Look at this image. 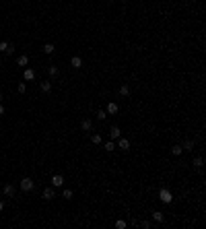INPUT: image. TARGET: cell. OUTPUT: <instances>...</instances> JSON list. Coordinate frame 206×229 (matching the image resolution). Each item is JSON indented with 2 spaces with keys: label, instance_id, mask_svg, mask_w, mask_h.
Returning <instances> with one entry per match:
<instances>
[{
  "label": "cell",
  "instance_id": "ffe728a7",
  "mask_svg": "<svg viewBox=\"0 0 206 229\" xmlns=\"http://www.w3.org/2000/svg\"><path fill=\"white\" fill-rule=\"evenodd\" d=\"M181 151H184V149H181V145H175V147L171 149V153H173V155H181Z\"/></svg>",
  "mask_w": 206,
  "mask_h": 229
},
{
  "label": "cell",
  "instance_id": "d6986e66",
  "mask_svg": "<svg viewBox=\"0 0 206 229\" xmlns=\"http://www.w3.org/2000/svg\"><path fill=\"white\" fill-rule=\"evenodd\" d=\"M113 149H116V143H113V141H109V143H105V151H113Z\"/></svg>",
  "mask_w": 206,
  "mask_h": 229
},
{
  "label": "cell",
  "instance_id": "44dd1931",
  "mask_svg": "<svg viewBox=\"0 0 206 229\" xmlns=\"http://www.w3.org/2000/svg\"><path fill=\"white\" fill-rule=\"evenodd\" d=\"M120 93H122V95H128V93H130V87H128V85H122V87H120Z\"/></svg>",
  "mask_w": 206,
  "mask_h": 229
},
{
  "label": "cell",
  "instance_id": "83f0119b",
  "mask_svg": "<svg viewBox=\"0 0 206 229\" xmlns=\"http://www.w3.org/2000/svg\"><path fill=\"white\" fill-rule=\"evenodd\" d=\"M140 227H144V229H148V227H151V223H148V221H142V223H140Z\"/></svg>",
  "mask_w": 206,
  "mask_h": 229
},
{
  "label": "cell",
  "instance_id": "3957f363",
  "mask_svg": "<svg viewBox=\"0 0 206 229\" xmlns=\"http://www.w3.org/2000/svg\"><path fill=\"white\" fill-rule=\"evenodd\" d=\"M62 184H64V177H62L60 173H56V175L52 177V186H54V188H60Z\"/></svg>",
  "mask_w": 206,
  "mask_h": 229
},
{
  "label": "cell",
  "instance_id": "4316f807",
  "mask_svg": "<svg viewBox=\"0 0 206 229\" xmlns=\"http://www.w3.org/2000/svg\"><path fill=\"white\" fill-rule=\"evenodd\" d=\"M116 227H118V229H124V227H126V221H118Z\"/></svg>",
  "mask_w": 206,
  "mask_h": 229
},
{
  "label": "cell",
  "instance_id": "4fadbf2b",
  "mask_svg": "<svg viewBox=\"0 0 206 229\" xmlns=\"http://www.w3.org/2000/svg\"><path fill=\"white\" fill-rule=\"evenodd\" d=\"M118 145H120V149H124V151H128V149H130L128 139H120V143H118Z\"/></svg>",
  "mask_w": 206,
  "mask_h": 229
},
{
  "label": "cell",
  "instance_id": "484cf974",
  "mask_svg": "<svg viewBox=\"0 0 206 229\" xmlns=\"http://www.w3.org/2000/svg\"><path fill=\"white\" fill-rule=\"evenodd\" d=\"M50 74H52V77L58 74V66H50Z\"/></svg>",
  "mask_w": 206,
  "mask_h": 229
},
{
  "label": "cell",
  "instance_id": "6da1fadb",
  "mask_svg": "<svg viewBox=\"0 0 206 229\" xmlns=\"http://www.w3.org/2000/svg\"><path fill=\"white\" fill-rule=\"evenodd\" d=\"M21 190L23 192H31L33 190V180L31 177H23L21 180Z\"/></svg>",
  "mask_w": 206,
  "mask_h": 229
},
{
  "label": "cell",
  "instance_id": "603a6c76",
  "mask_svg": "<svg viewBox=\"0 0 206 229\" xmlns=\"http://www.w3.org/2000/svg\"><path fill=\"white\" fill-rule=\"evenodd\" d=\"M62 196H64L66 200H70V198H72V190H64V192H62Z\"/></svg>",
  "mask_w": 206,
  "mask_h": 229
},
{
  "label": "cell",
  "instance_id": "8992f818",
  "mask_svg": "<svg viewBox=\"0 0 206 229\" xmlns=\"http://www.w3.org/2000/svg\"><path fill=\"white\" fill-rule=\"evenodd\" d=\"M107 113H118V103H113V101H109L107 103V109H105Z\"/></svg>",
  "mask_w": 206,
  "mask_h": 229
},
{
  "label": "cell",
  "instance_id": "f546056e",
  "mask_svg": "<svg viewBox=\"0 0 206 229\" xmlns=\"http://www.w3.org/2000/svg\"><path fill=\"white\" fill-rule=\"evenodd\" d=\"M2 113H4V107H2V105H0V116H2Z\"/></svg>",
  "mask_w": 206,
  "mask_h": 229
},
{
  "label": "cell",
  "instance_id": "277c9868",
  "mask_svg": "<svg viewBox=\"0 0 206 229\" xmlns=\"http://www.w3.org/2000/svg\"><path fill=\"white\" fill-rule=\"evenodd\" d=\"M23 77H25V81H33V79H35V70H33V68H25Z\"/></svg>",
  "mask_w": 206,
  "mask_h": 229
},
{
  "label": "cell",
  "instance_id": "9a60e30c",
  "mask_svg": "<svg viewBox=\"0 0 206 229\" xmlns=\"http://www.w3.org/2000/svg\"><path fill=\"white\" fill-rule=\"evenodd\" d=\"M163 219H165V217H163V213H159V211H157V213H153V221H157V223H163Z\"/></svg>",
  "mask_w": 206,
  "mask_h": 229
},
{
  "label": "cell",
  "instance_id": "52a82bcc",
  "mask_svg": "<svg viewBox=\"0 0 206 229\" xmlns=\"http://www.w3.org/2000/svg\"><path fill=\"white\" fill-rule=\"evenodd\" d=\"M39 89L43 91V93H50V91H52V83H48V81H43V83L39 85Z\"/></svg>",
  "mask_w": 206,
  "mask_h": 229
},
{
  "label": "cell",
  "instance_id": "cb8c5ba5",
  "mask_svg": "<svg viewBox=\"0 0 206 229\" xmlns=\"http://www.w3.org/2000/svg\"><path fill=\"white\" fill-rule=\"evenodd\" d=\"M17 89H19V93H25V91H27V85H25V83H19Z\"/></svg>",
  "mask_w": 206,
  "mask_h": 229
},
{
  "label": "cell",
  "instance_id": "7a4b0ae2",
  "mask_svg": "<svg viewBox=\"0 0 206 229\" xmlns=\"http://www.w3.org/2000/svg\"><path fill=\"white\" fill-rule=\"evenodd\" d=\"M159 198H161L165 204H169L171 200H173V196H171V192L169 190H165V188H161V190H159Z\"/></svg>",
  "mask_w": 206,
  "mask_h": 229
},
{
  "label": "cell",
  "instance_id": "e0dca14e",
  "mask_svg": "<svg viewBox=\"0 0 206 229\" xmlns=\"http://www.w3.org/2000/svg\"><path fill=\"white\" fill-rule=\"evenodd\" d=\"M91 143H93V145H101V134H93V136H91Z\"/></svg>",
  "mask_w": 206,
  "mask_h": 229
},
{
  "label": "cell",
  "instance_id": "9c48e42d",
  "mask_svg": "<svg viewBox=\"0 0 206 229\" xmlns=\"http://www.w3.org/2000/svg\"><path fill=\"white\" fill-rule=\"evenodd\" d=\"M43 198H45V200H52V198H54V188H45V190H43Z\"/></svg>",
  "mask_w": 206,
  "mask_h": 229
},
{
  "label": "cell",
  "instance_id": "7402d4cb",
  "mask_svg": "<svg viewBox=\"0 0 206 229\" xmlns=\"http://www.w3.org/2000/svg\"><path fill=\"white\" fill-rule=\"evenodd\" d=\"M97 118H99V120H105V118H107V111H105V109H99V111H97Z\"/></svg>",
  "mask_w": 206,
  "mask_h": 229
},
{
  "label": "cell",
  "instance_id": "5bb4252c",
  "mask_svg": "<svg viewBox=\"0 0 206 229\" xmlns=\"http://www.w3.org/2000/svg\"><path fill=\"white\" fill-rule=\"evenodd\" d=\"M17 64H19V66H27V64H29V58H27V56H19Z\"/></svg>",
  "mask_w": 206,
  "mask_h": 229
},
{
  "label": "cell",
  "instance_id": "8fae6325",
  "mask_svg": "<svg viewBox=\"0 0 206 229\" xmlns=\"http://www.w3.org/2000/svg\"><path fill=\"white\" fill-rule=\"evenodd\" d=\"M181 149H184V151H194V141H190V139H188V141L184 143V147H181Z\"/></svg>",
  "mask_w": 206,
  "mask_h": 229
},
{
  "label": "cell",
  "instance_id": "7c38bea8",
  "mask_svg": "<svg viewBox=\"0 0 206 229\" xmlns=\"http://www.w3.org/2000/svg\"><path fill=\"white\" fill-rule=\"evenodd\" d=\"M70 64H72V66H74V68H80V66H83V60H80V58H78V56H74V58H72V60H70Z\"/></svg>",
  "mask_w": 206,
  "mask_h": 229
},
{
  "label": "cell",
  "instance_id": "d4e9b609",
  "mask_svg": "<svg viewBox=\"0 0 206 229\" xmlns=\"http://www.w3.org/2000/svg\"><path fill=\"white\" fill-rule=\"evenodd\" d=\"M8 45H10V43H6V41H0V50H2V52H6V50H8Z\"/></svg>",
  "mask_w": 206,
  "mask_h": 229
},
{
  "label": "cell",
  "instance_id": "ac0fdd59",
  "mask_svg": "<svg viewBox=\"0 0 206 229\" xmlns=\"http://www.w3.org/2000/svg\"><path fill=\"white\" fill-rule=\"evenodd\" d=\"M202 163H204V159H202V157H196V159H194V165H196L198 169H202Z\"/></svg>",
  "mask_w": 206,
  "mask_h": 229
},
{
  "label": "cell",
  "instance_id": "30bf717a",
  "mask_svg": "<svg viewBox=\"0 0 206 229\" xmlns=\"http://www.w3.org/2000/svg\"><path fill=\"white\" fill-rule=\"evenodd\" d=\"M80 128H83L85 132H89L91 128H93V122H91V120H83V124H80Z\"/></svg>",
  "mask_w": 206,
  "mask_h": 229
},
{
  "label": "cell",
  "instance_id": "5b68a950",
  "mask_svg": "<svg viewBox=\"0 0 206 229\" xmlns=\"http://www.w3.org/2000/svg\"><path fill=\"white\" fill-rule=\"evenodd\" d=\"M120 134H122V130H120L118 126H111V130H109V136H111V141H113V139H120Z\"/></svg>",
  "mask_w": 206,
  "mask_h": 229
},
{
  "label": "cell",
  "instance_id": "ba28073f",
  "mask_svg": "<svg viewBox=\"0 0 206 229\" xmlns=\"http://www.w3.org/2000/svg\"><path fill=\"white\" fill-rule=\"evenodd\" d=\"M4 196H15V186L12 184H6L4 186Z\"/></svg>",
  "mask_w": 206,
  "mask_h": 229
},
{
  "label": "cell",
  "instance_id": "2e32d148",
  "mask_svg": "<svg viewBox=\"0 0 206 229\" xmlns=\"http://www.w3.org/2000/svg\"><path fill=\"white\" fill-rule=\"evenodd\" d=\"M54 50H56L54 43H45V45H43V52H45V54H54Z\"/></svg>",
  "mask_w": 206,
  "mask_h": 229
},
{
  "label": "cell",
  "instance_id": "f1b7e54d",
  "mask_svg": "<svg viewBox=\"0 0 206 229\" xmlns=\"http://www.w3.org/2000/svg\"><path fill=\"white\" fill-rule=\"evenodd\" d=\"M2 209H4V202H2V200H0V211H2Z\"/></svg>",
  "mask_w": 206,
  "mask_h": 229
},
{
  "label": "cell",
  "instance_id": "4dcf8cb0",
  "mask_svg": "<svg viewBox=\"0 0 206 229\" xmlns=\"http://www.w3.org/2000/svg\"><path fill=\"white\" fill-rule=\"evenodd\" d=\"M0 101H2V93H0Z\"/></svg>",
  "mask_w": 206,
  "mask_h": 229
}]
</instances>
